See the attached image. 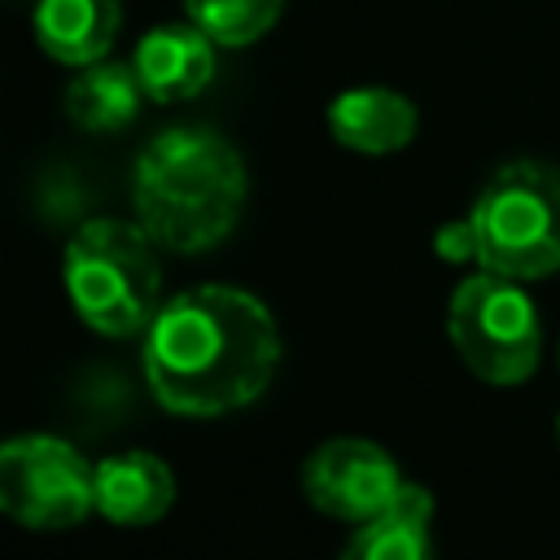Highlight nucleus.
<instances>
[{"label":"nucleus","mask_w":560,"mask_h":560,"mask_svg":"<svg viewBox=\"0 0 560 560\" xmlns=\"http://www.w3.org/2000/svg\"><path fill=\"white\" fill-rule=\"evenodd\" d=\"M0 508L26 529H74L96 512V464L52 433H22L0 451Z\"/></svg>","instance_id":"nucleus-6"},{"label":"nucleus","mask_w":560,"mask_h":560,"mask_svg":"<svg viewBox=\"0 0 560 560\" xmlns=\"http://www.w3.org/2000/svg\"><path fill=\"white\" fill-rule=\"evenodd\" d=\"M433 494L416 481H407L402 499L354 525L341 560H433Z\"/></svg>","instance_id":"nucleus-12"},{"label":"nucleus","mask_w":560,"mask_h":560,"mask_svg":"<svg viewBox=\"0 0 560 560\" xmlns=\"http://www.w3.org/2000/svg\"><path fill=\"white\" fill-rule=\"evenodd\" d=\"M280 363L271 311L232 284L188 289L144 328V381L175 416H228L254 402Z\"/></svg>","instance_id":"nucleus-1"},{"label":"nucleus","mask_w":560,"mask_h":560,"mask_svg":"<svg viewBox=\"0 0 560 560\" xmlns=\"http://www.w3.org/2000/svg\"><path fill=\"white\" fill-rule=\"evenodd\" d=\"M407 490L402 468L394 455L368 438H328L302 464V494L315 512L363 525L389 512Z\"/></svg>","instance_id":"nucleus-7"},{"label":"nucleus","mask_w":560,"mask_h":560,"mask_svg":"<svg viewBox=\"0 0 560 560\" xmlns=\"http://www.w3.org/2000/svg\"><path fill=\"white\" fill-rule=\"evenodd\" d=\"M446 337L464 368L486 385H521L538 372L542 324L521 280L477 271L455 284L446 302Z\"/></svg>","instance_id":"nucleus-5"},{"label":"nucleus","mask_w":560,"mask_h":560,"mask_svg":"<svg viewBox=\"0 0 560 560\" xmlns=\"http://www.w3.org/2000/svg\"><path fill=\"white\" fill-rule=\"evenodd\" d=\"M245 192L241 153L210 127H166L131 166L136 223L171 254L214 249L236 228Z\"/></svg>","instance_id":"nucleus-2"},{"label":"nucleus","mask_w":560,"mask_h":560,"mask_svg":"<svg viewBox=\"0 0 560 560\" xmlns=\"http://www.w3.org/2000/svg\"><path fill=\"white\" fill-rule=\"evenodd\" d=\"M61 280L74 315L101 337H136L162 311L158 241L127 219H88L66 254Z\"/></svg>","instance_id":"nucleus-3"},{"label":"nucleus","mask_w":560,"mask_h":560,"mask_svg":"<svg viewBox=\"0 0 560 560\" xmlns=\"http://www.w3.org/2000/svg\"><path fill=\"white\" fill-rule=\"evenodd\" d=\"M118 0H39L35 39L61 66H92L114 48Z\"/></svg>","instance_id":"nucleus-11"},{"label":"nucleus","mask_w":560,"mask_h":560,"mask_svg":"<svg viewBox=\"0 0 560 560\" xmlns=\"http://www.w3.org/2000/svg\"><path fill=\"white\" fill-rule=\"evenodd\" d=\"M433 249H438L442 262H477L481 241H477L472 214H468V219H455V223H442L438 236H433Z\"/></svg>","instance_id":"nucleus-15"},{"label":"nucleus","mask_w":560,"mask_h":560,"mask_svg":"<svg viewBox=\"0 0 560 560\" xmlns=\"http://www.w3.org/2000/svg\"><path fill=\"white\" fill-rule=\"evenodd\" d=\"M420 127L416 105L394 88H350L328 105V131L341 149L354 153H398Z\"/></svg>","instance_id":"nucleus-10"},{"label":"nucleus","mask_w":560,"mask_h":560,"mask_svg":"<svg viewBox=\"0 0 560 560\" xmlns=\"http://www.w3.org/2000/svg\"><path fill=\"white\" fill-rule=\"evenodd\" d=\"M184 9H188V22H197L214 44L241 48L262 39L276 26L284 0H184Z\"/></svg>","instance_id":"nucleus-14"},{"label":"nucleus","mask_w":560,"mask_h":560,"mask_svg":"<svg viewBox=\"0 0 560 560\" xmlns=\"http://www.w3.org/2000/svg\"><path fill=\"white\" fill-rule=\"evenodd\" d=\"M556 438H560V416H556Z\"/></svg>","instance_id":"nucleus-16"},{"label":"nucleus","mask_w":560,"mask_h":560,"mask_svg":"<svg viewBox=\"0 0 560 560\" xmlns=\"http://www.w3.org/2000/svg\"><path fill=\"white\" fill-rule=\"evenodd\" d=\"M131 66L149 101L175 105V101L197 96L214 79V39L197 22H166L140 35Z\"/></svg>","instance_id":"nucleus-8"},{"label":"nucleus","mask_w":560,"mask_h":560,"mask_svg":"<svg viewBox=\"0 0 560 560\" xmlns=\"http://www.w3.org/2000/svg\"><path fill=\"white\" fill-rule=\"evenodd\" d=\"M481 241L477 262L508 280H542L560 271V166L516 158L499 166L472 201Z\"/></svg>","instance_id":"nucleus-4"},{"label":"nucleus","mask_w":560,"mask_h":560,"mask_svg":"<svg viewBox=\"0 0 560 560\" xmlns=\"http://www.w3.org/2000/svg\"><path fill=\"white\" fill-rule=\"evenodd\" d=\"M175 503V472L153 451H118L96 464V516L122 529L153 525Z\"/></svg>","instance_id":"nucleus-9"},{"label":"nucleus","mask_w":560,"mask_h":560,"mask_svg":"<svg viewBox=\"0 0 560 560\" xmlns=\"http://www.w3.org/2000/svg\"><path fill=\"white\" fill-rule=\"evenodd\" d=\"M140 96H144V83L136 74V66L101 57V61L83 66L79 79L66 88V114L83 131H122L136 118Z\"/></svg>","instance_id":"nucleus-13"}]
</instances>
